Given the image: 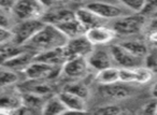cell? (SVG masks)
<instances>
[{
	"instance_id": "obj_1",
	"label": "cell",
	"mask_w": 157,
	"mask_h": 115,
	"mask_svg": "<svg viewBox=\"0 0 157 115\" xmlns=\"http://www.w3.org/2000/svg\"><path fill=\"white\" fill-rule=\"evenodd\" d=\"M68 41L69 39L56 26L45 24L43 29L26 46L28 50L40 54V53L65 48Z\"/></svg>"
},
{
	"instance_id": "obj_2",
	"label": "cell",
	"mask_w": 157,
	"mask_h": 115,
	"mask_svg": "<svg viewBox=\"0 0 157 115\" xmlns=\"http://www.w3.org/2000/svg\"><path fill=\"white\" fill-rule=\"evenodd\" d=\"M45 3L35 0H21L15 1L12 9V15L18 23L27 21H42L48 12Z\"/></svg>"
},
{
	"instance_id": "obj_3",
	"label": "cell",
	"mask_w": 157,
	"mask_h": 115,
	"mask_svg": "<svg viewBox=\"0 0 157 115\" xmlns=\"http://www.w3.org/2000/svg\"><path fill=\"white\" fill-rule=\"evenodd\" d=\"M94 12L96 15H98L103 21L105 20H118V18L125 17V16L132 15L130 11L127 8H125L122 5V2L117 3H111V2H100V1H96V2H88L84 6Z\"/></svg>"
},
{
	"instance_id": "obj_4",
	"label": "cell",
	"mask_w": 157,
	"mask_h": 115,
	"mask_svg": "<svg viewBox=\"0 0 157 115\" xmlns=\"http://www.w3.org/2000/svg\"><path fill=\"white\" fill-rule=\"evenodd\" d=\"M146 22L147 20L145 16L141 14H132L114 21L111 27L117 36L128 37V36L138 35L143 29H145Z\"/></svg>"
},
{
	"instance_id": "obj_5",
	"label": "cell",
	"mask_w": 157,
	"mask_h": 115,
	"mask_svg": "<svg viewBox=\"0 0 157 115\" xmlns=\"http://www.w3.org/2000/svg\"><path fill=\"white\" fill-rule=\"evenodd\" d=\"M45 26L43 21H27L21 22L13 28V43L21 46H26Z\"/></svg>"
},
{
	"instance_id": "obj_6",
	"label": "cell",
	"mask_w": 157,
	"mask_h": 115,
	"mask_svg": "<svg viewBox=\"0 0 157 115\" xmlns=\"http://www.w3.org/2000/svg\"><path fill=\"white\" fill-rule=\"evenodd\" d=\"M110 50L113 56L115 67L120 69H136V68L144 67L145 65V59L133 55L120 44H112L110 46Z\"/></svg>"
},
{
	"instance_id": "obj_7",
	"label": "cell",
	"mask_w": 157,
	"mask_h": 115,
	"mask_svg": "<svg viewBox=\"0 0 157 115\" xmlns=\"http://www.w3.org/2000/svg\"><path fill=\"white\" fill-rule=\"evenodd\" d=\"M95 46L90 42L86 36L71 39L63 48V53L67 60L73 58H87L94 51Z\"/></svg>"
},
{
	"instance_id": "obj_8",
	"label": "cell",
	"mask_w": 157,
	"mask_h": 115,
	"mask_svg": "<svg viewBox=\"0 0 157 115\" xmlns=\"http://www.w3.org/2000/svg\"><path fill=\"white\" fill-rule=\"evenodd\" d=\"M59 72H63V67H55L35 60L24 74L29 81H46L48 79L56 78Z\"/></svg>"
},
{
	"instance_id": "obj_9",
	"label": "cell",
	"mask_w": 157,
	"mask_h": 115,
	"mask_svg": "<svg viewBox=\"0 0 157 115\" xmlns=\"http://www.w3.org/2000/svg\"><path fill=\"white\" fill-rule=\"evenodd\" d=\"M86 59L90 68L95 69L97 72L102 71L108 68L115 67L111 50L110 48H105V46H95L94 51Z\"/></svg>"
},
{
	"instance_id": "obj_10",
	"label": "cell",
	"mask_w": 157,
	"mask_h": 115,
	"mask_svg": "<svg viewBox=\"0 0 157 115\" xmlns=\"http://www.w3.org/2000/svg\"><path fill=\"white\" fill-rule=\"evenodd\" d=\"M85 36L94 46H105L113 41L117 35L112 29V27L103 25L87 30Z\"/></svg>"
},
{
	"instance_id": "obj_11",
	"label": "cell",
	"mask_w": 157,
	"mask_h": 115,
	"mask_svg": "<svg viewBox=\"0 0 157 115\" xmlns=\"http://www.w3.org/2000/svg\"><path fill=\"white\" fill-rule=\"evenodd\" d=\"M121 70V82L123 83H138L144 84L151 81L153 72L144 66V67L136 68V69H120Z\"/></svg>"
},
{
	"instance_id": "obj_12",
	"label": "cell",
	"mask_w": 157,
	"mask_h": 115,
	"mask_svg": "<svg viewBox=\"0 0 157 115\" xmlns=\"http://www.w3.org/2000/svg\"><path fill=\"white\" fill-rule=\"evenodd\" d=\"M36 56H37V53L33 52L30 50H27L24 53L20 54L18 56L1 63V67H5L10 70H13V71L21 72V73L23 72L24 73L27 70V68L35 61Z\"/></svg>"
},
{
	"instance_id": "obj_13",
	"label": "cell",
	"mask_w": 157,
	"mask_h": 115,
	"mask_svg": "<svg viewBox=\"0 0 157 115\" xmlns=\"http://www.w3.org/2000/svg\"><path fill=\"white\" fill-rule=\"evenodd\" d=\"M90 65L86 58H73L63 66V73L71 79H80L87 74Z\"/></svg>"
},
{
	"instance_id": "obj_14",
	"label": "cell",
	"mask_w": 157,
	"mask_h": 115,
	"mask_svg": "<svg viewBox=\"0 0 157 115\" xmlns=\"http://www.w3.org/2000/svg\"><path fill=\"white\" fill-rule=\"evenodd\" d=\"M73 17H75V12L71 11V10L66 9V8H53V9L48 10L42 21L45 24L57 26V25L67 22Z\"/></svg>"
},
{
	"instance_id": "obj_15",
	"label": "cell",
	"mask_w": 157,
	"mask_h": 115,
	"mask_svg": "<svg viewBox=\"0 0 157 115\" xmlns=\"http://www.w3.org/2000/svg\"><path fill=\"white\" fill-rule=\"evenodd\" d=\"M56 27L69 40L75 39V38H78V37H83V36H85L86 33H87L85 27L80 23V21L76 18V16L71 18V20L67 21V22L57 25Z\"/></svg>"
},
{
	"instance_id": "obj_16",
	"label": "cell",
	"mask_w": 157,
	"mask_h": 115,
	"mask_svg": "<svg viewBox=\"0 0 157 115\" xmlns=\"http://www.w3.org/2000/svg\"><path fill=\"white\" fill-rule=\"evenodd\" d=\"M75 16L80 21V23L85 27L86 30H90L95 27L103 26L102 18H100L94 12H92L85 7L78 8L75 11Z\"/></svg>"
},
{
	"instance_id": "obj_17",
	"label": "cell",
	"mask_w": 157,
	"mask_h": 115,
	"mask_svg": "<svg viewBox=\"0 0 157 115\" xmlns=\"http://www.w3.org/2000/svg\"><path fill=\"white\" fill-rule=\"evenodd\" d=\"M35 60L48 63L51 66H55V67H63L68 61L65 53H63V48L37 54Z\"/></svg>"
},
{
	"instance_id": "obj_18",
	"label": "cell",
	"mask_w": 157,
	"mask_h": 115,
	"mask_svg": "<svg viewBox=\"0 0 157 115\" xmlns=\"http://www.w3.org/2000/svg\"><path fill=\"white\" fill-rule=\"evenodd\" d=\"M95 80L97 83L101 85V86H107V85H113L117 84L121 82V70L117 67H112L105 69L102 71L97 72Z\"/></svg>"
},
{
	"instance_id": "obj_19",
	"label": "cell",
	"mask_w": 157,
	"mask_h": 115,
	"mask_svg": "<svg viewBox=\"0 0 157 115\" xmlns=\"http://www.w3.org/2000/svg\"><path fill=\"white\" fill-rule=\"evenodd\" d=\"M58 96L66 105L67 110L86 112V101L84 99L70 93H67V91H61Z\"/></svg>"
},
{
	"instance_id": "obj_20",
	"label": "cell",
	"mask_w": 157,
	"mask_h": 115,
	"mask_svg": "<svg viewBox=\"0 0 157 115\" xmlns=\"http://www.w3.org/2000/svg\"><path fill=\"white\" fill-rule=\"evenodd\" d=\"M100 94L109 100H123L129 97V91L124 86L117 84L101 86Z\"/></svg>"
},
{
	"instance_id": "obj_21",
	"label": "cell",
	"mask_w": 157,
	"mask_h": 115,
	"mask_svg": "<svg viewBox=\"0 0 157 115\" xmlns=\"http://www.w3.org/2000/svg\"><path fill=\"white\" fill-rule=\"evenodd\" d=\"M118 44L142 59H145L147 55L150 54L146 44L141 40H125V41H122Z\"/></svg>"
},
{
	"instance_id": "obj_22",
	"label": "cell",
	"mask_w": 157,
	"mask_h": 115,
	"mask_svg": "<svg viewBox=\"0 0 157 115\" xmlns=\"http://www.w3.org/2000/svg\"><path fill=\"white\" fill-rule=\"evenodd\" d=\"M67 111V108L61 101L59 96H54L46 100L45 104L42 108V114L43 115H61L63 112Z\"/></svg>"
},
{
	"instance_id": "obj_23",
	"label": "cell",
	"mask_w": 157,
	"mask_h": 115,
	"mask_svg": "<svg viewBox=\"0 0 157 115\" xmlns=\"http://www.w3.org/2000/svg\"><path fill=\"white\" fill-rule=\"evenodd\" d=\"M22 105H23L22 95L18 96L17 94H14V93L2 94V97H1V110L14 112V111L21 109Z\"/></svg>"
},
{
	"instance_id": "obj_24",
	"label": "cell",
	"mask_w": 157,
	"mask_h": 115,
	"mask_svg": "<svg viewBox=\"0 0 157 115\" xmlns=\"http://www.w3.org/2000/svg\"><path fill=\"white\" fill-rule=\"evenodd\" d=\"M52 91V87L46 81H28L27 86H25V93L35 94L38 96L48 95Z\"/></svg>"
},
{
	"instance_id": "obj_25",
	"label": "cell",
	"mask_w": 157,
	"mask_h": 115,
	"mask_svg": "<svg viewBox=\"0 0 157 115\" xmlns=\"http://www.w3.org/2000/svg\"><path fill=\"white\" fill-rule=\"evenodd\" d=\"M27 46H21L15 43H9L6 45H1V63L18 56L20 54L27 51Z\"/></svg>"
},
{
	"instance_id": "obj_26",
	"label": "cell",
	"mask_w": 157,
	"mask_h": 115,
	"mask_svg": "<svg viewBox=\"0 0 157 115\" xmlns=\"http://www.w3.org/2000/svg\"><path fill=\"white\" fill-rule=\"evenodd\" d=\"M21 72H16L13 70H10L8 68L1 67V72H0V81H1V87H10L12 85H15L16 83L20 82Z\"/></svg>"
},
{
	"instance_id": "obj_27",
	"label": "cell",
	"mask_w": 157,
	"mask_h": 115,
	"mask_svg": "<svg viewBox=\"0 0 157 115\" xmlns=\"http://www.w3.org/2000/svg\"><path fill=\"white\" fill-rule=\"evenodd\" d=\"M63 91H67V93H70L72 95L78 96V97L84 99L85 101L90 98V89L85 84L81 82H73L66 85Z\"/></svg>"
},
{
	"instance_id": "obj_28",
	"label": "cell",
	"mask_w": 157,
	"mask_h": 115,
	"mask_svg": "<svg viewBox=\"0 0 157 115\" xmlns=\"http://www.w3.org/2000/svg\"><path fill=\"white\" fill-rule=\"evenodd\" d=\"M22 99H23V104H25L28 108H33V109L43 108V105L46 102L44 100V97H42V96H38L35 95V94H29V93L23 94Z\"/></svg>"
},
{
	"instance_id": "obj_29",
	"label": "cell",
	"mask_w": 157,
	"mask_h": 115,
	"mask_svg": "<svg viewBox=\"0 0 157 115\" xmlns=\"http://www.w3.org/2000/svg\"><path fill=\"white\" fill-rule=\"evenodd\" d=\"M121 2L132 14H141L146 5V1H144V0H125V1H121Z\"/></svg>"
},
{
	"instance_id": "obj_30",
	"label": "cell",
	"mask_w": 157,
	"mask_h": 115,
	"mask_svg": "<svg viewBox=\"0 0 157 115\" xmlns=\"http://www.w3.org/2000/svg\"><path fill=\"white\" fill-rule=\"evenodd\" d=\"M14 40V33L11 29L0 28V44L6 45V44L13 43Z\"/></svg>"
},
{
	"instance_id": "obj_31",
	"label": "cell",
	"mask_w": 157,
	"mask_h": 115,
	"mask_svg": "<svg viewBox=\"0 0 157 115\" xmlns=\"http://www.w3.org/2000/svg\"><path fill=\"white\" fill-rule=\"evenodd\" d=\"M157 13V1H146V5L142 11L141 15L143 16H152L154 17Z\"/></svg>"
},
{
	"instance_id": "obj_32",
	"label": "cell",
	"mask_w": 157,
	"mask_h": 115,
	"mask_svg": "<svg viewBox=\"0 0 157 115\" xmlns=\"http://www.w3.org/2000/svg\"><path fill=\"white\" fill-rule=\"evenodd\" d=\"M145 67L152 72H157V52H152L145 58Z\"/></svg>"
},
{
	"instance_id": "obj_33",
	"label": "cell",
	"mask_w": 157,
	"mask_h": 115,
	"mask_svg": "<svg viewBox=\"0 0 157 115\" xmlns=\"http://www.w3.org/2000/svg\"><path fill=\"white\" fill-rule=\"evenodd\" d=\"M122 113V109L117 105H107L98 111L99 115H121Z\"/></svg>"
},
{
	"instance_id": "obj_34",
	"label": "cell",
	"mask_w": 157,
	"mask_h": 115,
	"mask_svg": "<svg viewBox=\"0 0 157 115\" xmlns=\"http://www.w3.org/2000/svg\"><path fill=\"white\" fill-rule=\"evenodd\" d=\"M140 115H157V103L148 102L142 108Z\"/></svg>"
},
{
	"instance_id": "obj_35",
	"label": "cell",
	"mask_w": 157,
	"mask_h": 115,
	"mask_svg": "<svg viewBox=\"0 0 157 115\" xmlns=\"http://www.w3.org/2000/svg\"><path fill=\"white\" fill-rule=\"evenodd\" d=\"M145 31H146V33H156L157 31V17H151V20L146 22Z\"/></svg>"
},
{
	"instance_id": "obj_36",
	"label": "cell",
	"mask_w": 157,
	"mask_h": 115,
	"mask_svg": "<svg viewBox=\"0 0 157 115\" xmlns=\"http://www.w3.org/2000/svg\"><path fill=\"white\" fill-rule=\"evenodd\" d=\"M87 112H81V111H73V110H67L61 115H85Z\"/></svg>"
},
{
	"instance_id": "obj_37",
	"label": "cell",
	"mask_w": 157,
	"mask_h": 115,
	"mask_svg": "<svg viewBox=\"0 0 157 115\" xmlns=\"http://www.w3.org/2000/svg\"><path fill=\"white\" fill-rule=\"evenodd\" d=\"M151 94H152V96L155 98V99H157V82L153 85L152 89H151Z\"/></svg>"
},
{
	"instance_id": "obj_38",
	"label": "cell",
	"mask_w": 157,
	"mask_h": 115,
	"mask_svg": "<svg viewBox=\"0 0 157 115\" xmlns=\"http://www.w3.org/2000/svg\"><path fill=\"white\" fill-rule=\"evenodd\" d=\"M1 115H11V112L6 110H1Z\"/></svg>"
},
{
	"instance_id": "obj_39",
	"label": "cell",
	"mask_w": 157,
	"mask_h": 115,
	"mask_svg": "<svg viewBox=\"0 0 157 115\" xmlns=\"http://www.w3.org/2000/svg\"><path fill=\"white\" fill-rule=\"evenodd\" d=\"M121 115H127V114H125V113H124V112H123V113H122V114H121Z\"/></svg>"
},
{
	"instance_id": "obj_40",
	"label": "cell",
	"mask_w": 157,
	"mask_h": 115,
	"mask_svg": "<svg viewBox=\"0 0 157 115\" xmlns=\"http://www.w3.org/2000/svg\"><path fill=\"white\" fill-rule=\"evenodd\" d=\"M154 17H157V13H156V15H155V16H154Z\"/></svg>"
},
{
	"instance_id": "obj_41",
	"label": "cell",
	"mask_w": 157,
	"mask_h": 115,
	"mask_svg": "<svg viewBox=\"0 0 157 115\" xmlns=\"http://www.w3.org/2000/svg\"><path fill=\"white\" fill-rule=\"evenodd\" d=\"M85 115H90V114H88V113H87V114H85Z\"/></svg>"
},
{
	"instance_id": "obj_42",
	"label": "cell",
	"mask_w": 157,
	"mask_h": 115,
	"mask_svg": "<svg viewBox=\"0 0 157 115\" xmlns=\"http://www.w3.org/2000/svg\"><path fill=\"white\" fill-rule=\"evenodd\" d=\"M155 48H157V45H155Z\"/></svg>"
}]
</instances>
